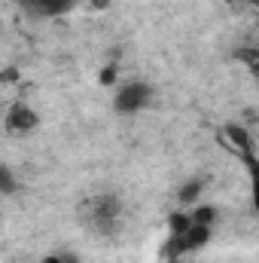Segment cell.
<instances>
[{
	"instance_id": "6da1fadb",
	"label": "cell",
	"mask_w": 259,
	"mask_h": 263,
	"mask_svg": "<svg viewBox=\"0 0 259 263\" xmlns=\"http://www.w3.org/2000/svg\"><path fill=\"white\" fill-rule=\"evenodd\" d=\"M79 223L95 236H113L122 223V202L113 193H95L79 202Z\"/></svg>"
},
{
	"instance_id": "7a4b0ae2",
	"label": "cell",
	"mask_w": 259,
	"mask_h": 263,
	"mask_svg": "<svg viewBox=\"0 0 259 263\" xmlns=\"http://www.w3.org/2000/svg\"><path fill=\"white\" fill-rule=\"evenodd\" d=\"M210 230H213V227L189 223L183 233H171V239H168L165 248H162V257L174 260V257H183V254H192L198 248H204V245L210 242Z\"/></svg>"
},
{
	"instance_id": "3957f363",
	"label": "cell",
	"mask_w": 259,
	"mask_h": 263,
	"mask_svg": "<svg viewBox=\"0 0 259 263\" xmlns=\"http://www.w3.org/2000/svg\"><path fill=\"white\" fill-rule=\"evenodd\" d=\"M149 98H153V89H149V83H140V80H134V83H122V86L116 89L113 107H116V114L131 117V114H140L143 107H149Z\"/></svg>"
},
{
	"instance_id": "277c9868",
	"label": "cell",
	"mask_w": 259,
	"mask_h": 263,
	"mask_svg": "<svg viewBox=\"0 0 259 263\" xmlns=\"http://www.w3.org/2000/svg\"><path fill=\"white\" fill-rule=\"evenodd\" d=\"M3 126L6 132H12V135H28V132H34L40 126V117L28 107V104H12L9 110H6V120H3Z\"/></svg>"
},
{
	"instance_id": "5b68a950",
	"label": "cell",
	"mask_w": 259,
	"mask_h": 263,
	"mask_svg": "<svg viewBox=\"0 0 259 263\" xmlns=\"http://www.w3.org/2000/svg\"><path fill=\"white\" fill-rule=\"evenodd\" d=\"M15 3L34 18H55L76 6V0H15Z\"/></svg>"
},
{
	"instance_id": "8992f818",
	"label": "cell",
	"mask_w": 259,
	"mask_h": 263,
	"mask_svg": "<svg viewBox=\"0 0 259 263\" xmlns=\"http://www.w3.org/2000/svg\"><path fill=\"white\" fill-rule=\"evenodd\" d=\"M229 135V141H232V147H238L241 150V159H244V165H247V172L253 175L256 172V159H253V141H250V135L244 129H238V126H232V129H226Z\"/></svg>"
},
{
	"instance_id": "52a82bcc",
	"label": "cell",
	"mask_w": 259,
	"mask_h": 263,
	"mask_svg": "<svg viewBox=\"0 0 259 263\" xmlns=\"http://www.w3.org/2000/svg\"><path fill=\"white\" fill-rule=\"evenodd\" d=\"M189 220L192 223H201V227H213L217 223V208L213 205H198L189 211Z\"/></svg>"
},
{
	"instance_id": "ba28073f",
	"label": "cell",
	"mask_w": 259,
	"mask_h": 263,
	"mask_svg": "<svg viewBox=\"0 0 259 263\" xmlns=\"http://www.w3.org/2000/svg\"><path fill=\"white\" fill-rule=\"evenodd\" d=\"M15 175L9 172V165H3L0 162V196H9V193H15Z\"/></svg>"
},
{
	"instance_id": "9c48e42d",
	"label": "cell",
	"mask_w": 259,
	"mask_h": 263,
	"mask_svg": "<svg viewBox=\"0 0 259 263\" xmlns=\"http://www.w3.org/2000/svg\"><path fill=\"white\" fill-rule=\"evenodd\" d=\"M201 187H204L201 181H189V184L180 190V205H192L195 199H198V193H201Z\"/></svg>"
},
{
	"instance_id": "30bf717a",
	"label": "cell",
	"mask_w": 259,
	"mask_h": 263,
	"mask_svg": "<svg viewBox=\"0 0 259 263\" xmlns=\"http://www.w3.org/2000/svg\"><path fill=\"white\" fill-rule=\"evenodd\" d=\"M40 263H82L76 254H70V251H55V254H49V257H43Z\"/></svg>"
},
{
	"instance_id": "8fae6325",
	"label": "cell",
	"mask_w": 259,
	"mask_h": 263,
	"mask_svg": "<svg viewBox=\"0 0 259 263\" xmlns=\"http://www.w3.org/2000/svg\"><path fill=\"white\" fill-rule=\"evenodd\" d=\"M110 80H116V65H107V70L101 73V83L104 86H110Z\"/></svg>"
},
{
	"instance_id": "7c38bea8",
	"label": "cell",
	"mask_w": 259,
	"mask_h": 263,
	"mask_svg": "<svg viewBox=\"0 0 259 263\" xmlns=\"http://www.w3.org/2000/svg\"><path fill=\"white\" fill-rule=\"evenodd\" d=\"M92 3H95L98 9H104V6H107V0H92Z\"/></svg>"
}]
</instances>
